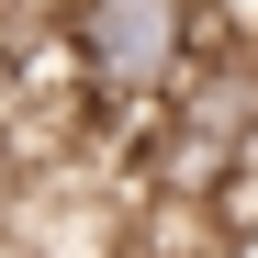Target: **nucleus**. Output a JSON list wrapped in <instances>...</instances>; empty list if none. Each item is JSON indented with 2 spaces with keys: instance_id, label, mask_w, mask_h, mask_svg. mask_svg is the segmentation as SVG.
Listing matches in <instances>:
<instances>
[{
  "instance_id": "obj_1",
  "label": "nucleus",
  "mask_w": 258,
  "mask_h": 258,
  "mask_svg": "<svg viewBox=\"0 0 258 258\" xmlns=\"http://www.w3.org/2000/svg\"><path fill=\"white\" fill-rule=\"evenodd\" d=\"M236 157H258V34L213 23L180 68V90L157 101V191H213L225 202Z\"/></svg>"
},
{
  "instance_id": "obj_2",
  "label": "nucleus",
  "mask_w": 258,
  "mask_h": 258,
  "mask_svg": "<svg viewBox=\"0 0 258 258\" xmlns=\"http://www.w3.org/2000/svg\"><path fill=\"white\" fill-rule=\"evenodd\" d=\"M56 23H68V45H79L101 101H168L191 45H202L191 0H56Z\"/></svg>"
},
{
  "instance_id": "obj_3",
  "label": "nucleus",
  "mask_w": 258,
  "mask_h": 258,
  "mask_svg": "<svg viewBox=\"0 0 258 258\" xmlns=\"http://www.w3.org/2000/svg\"><path fill=\"white\" fill-rule=\"evenodd\" d=\"M247 12H258V0H247Z\"/></svg>"
}]
</instances>
